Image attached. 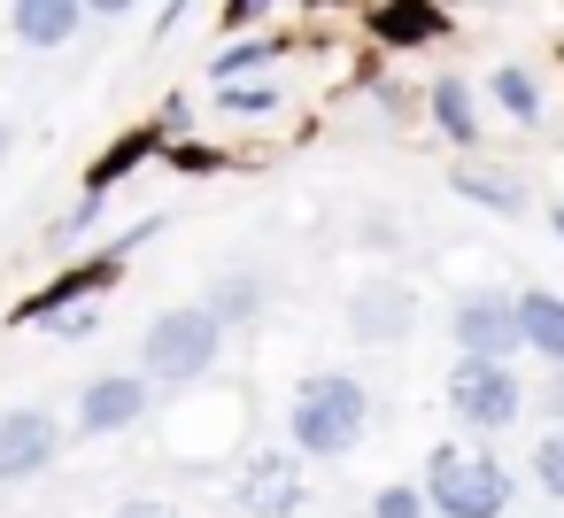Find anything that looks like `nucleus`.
Returning <instances> with one entry per match:
<instances>
[{
  "label": "nucleus",
  "instance_id": "nucleus-24",
  "mask_svg": "<svg viewBox=\"0 0 564 518\" xmlns=\"http://www.w3.org/2000/svg\"><path fill=\"white\" fill-rule=\"evenodd\" d=\"M94 225H101V194H78V202H70V217H55V233H47V240L63 248V240H78V233H94Z\"/></svg>",
  "mask_w": 564,
  "mask_h": 518
},
{
  "label": "nucleus",
  "instance_id": "nucleus-16",
  "mask_svg": "<svg viewBox=\"0 0 564 518\" xmlns=\"http://www.w3.org/2000/svg\"><path fill=\"white\" fill-rule=\"evenodd\" d=\"M294 40L279 32V40H263V32H240V40H225L217 55H209V86H232V78H263L279 55H286Z\"/></svg>",
  "mask_w": 564,
  "mask_h": 518
},
{
  "label": "nucleus",
  "instance_id": "nucleus-21",
  "mask_svg": "<svg viewBox=\"0 0 564 518\" xmlns=\"http://www.w3.org/2000/svg\"><path fill=\"white\" fill-rule=\"evenodd\" d=\"M364 518H433V495H425V479H387L364 503Z\"/></svg>",
  "mask_w": 564,
  "mask_h": 518
},
{
  "label": "nucleus",
  "instance_id": "nucleus-28",
  "mask_svg": "<svg viewBox=\"0 0 564 518\" xmlns=\"http://www.w3.org/2000/svg\"><path fill=\"white\" fill-rule=\"evenodd\" d=\"M117 518H178V510H171L163 495H124V503H117Z\"/></svg>",
  "mask_w": 564,
  "mask_h": 518
},
{
  "label": "nucleus",
  "instance_id": "nucleus-14",
  "mask_svg": "<svg viewBox=\"0 0 564 518\" xmlns=\"http://www.w3.org/2000/svg\"><path fill=\"white\" fill-rule=\"evenodd\" d=\"M448 32V17L433 9V0H379L371 9V40L379 47H433Z\"/></svg>",
  "mask_w": 564,
  "mask_h": 518
},
{
  "label": "nucleus",
  "instance_id": "nucleus-7",
  "mask_svg": "<svg viewBox=\"0 0 564 518\" xmlns=\"http://www.w3.org/2000/svg\"><path fill=\"white\" fill-rule=\"evenodd\" d=\"M148 410H155V379H148V371H101V379L78 387L70 425H78L86 441H109V433H132Z\"/></svg>",
  "mask_w": 564,
  "mask_h": 518
},
{
  "label": "nucleus",
  "instance_id": "nucleus-30",
  "mask_svg": "<svg viewBox=\"0 0 564 518\" xmlns=\"http://www.w3.org/2000/svg\"><path fill=\"white\" fill-rule=\"evenodd\" d=\"M549 233H556V248H564V202H556V209H549Z\"/></svg>",
  "mask_w": 564,
  "mask_h": 518
},
{
  "label": "nucleus",
  "instance_id": "nucleus-2",
  "mask_svg": "<svg viewBox=\"0 0 564 518\" xmlns=\"http://www.w3.org/2000/svg\"><path fill=\"white\" fill-rule=\"evenodd\" d=\"M425 495H433V518H510V464L487 449V441H441L425 456Z\"/></svg>",
  "mask_w": 564,
  "mask_h": 518
},
{
  "label": "nucleus",
  "instance_id": "nucleus-6",
  "mask_svg": "<svg viewBox=\"0 0 564 518\" xmlns=\"http://www.w3.org/2000/svg\"><path fill=\"white\" fill-rule=\"evenodd\" d=\"M63 441H70V425H63L55 410L9 402V410H0V487H32V479H47V472L63 464Z\"/></svg>",
  "mask_w": 564,
  "mask_h": 518
},
{
  "label": "nucleus",
  "instance_id": "nucleus-23",
  "mask_svg": "<svg viewBox=\"0 0 564 518\" xmlns=\"http://www.w3.org/2000/svg\"><path fill=\"white\" fill-rule=\"evenodd\" d=\"M101 333V302H78V310H63V317H47V341H94Z\"/></svg>",
  "mask_w": 564,
  "mask_h": 518
},
{
  "label": "nucleus",
  "instance_id": "nucleus-29",
  "mask_svg": "<svg viewBox=\"0 0 564 518\" xmlns=\"http://www.w3.org/2000/svg\"><path fill=\"white\" fill-rule=\"evenodd\" d=\"M94 17H124V9H140V0H86Z\"/></svg>",
  "mask_w": 564,
  "mask_h": 518
},
{
  "label": "nucleus",
  "instance_id": "nucleus-12",
  "mask_svg": "<svg viewBox=\"0 0 564 518\" xmlns=\"http://www.w3.org/2000/svg\"><path fill=\"white\" fill-rule=\"evenodd\" d=\"M425 117H433V132L448 140V148H479V94L464 86V78H433L425 86Z\"/></svg>",
  "mask_w": 564,
  "mask_h": 518
},
{
  "label": "nucleus",
  "instance_id": "nucleus-9",
  "mask_svg": "<svg viewBox=\"0 0 564 518\" xmlns=\"http://www.w3.org/2000/svg\"><path fill=\"white\" fill-rule=\"evenodd\" d=\"M302 449H256L248 464H240V479H232V510L240 518H294L302 510V464H294Z\"/></svg>",
  "mask_w": 564,
  "mask_h": 518
},
{
  "label": "nucleus",
  "instance_id": "nucleus-8",
  "mask_svg": "<svg viewBox=\"0 0 564 518\" xmlns=\"http://www.w3.org/2000/svg\"><path fill=\"white\" fill-rule=\"evenodd\" d=\"M124 263H132V248H124V240H117V248H101V256H86V263H70L55 287L24 294L9 325H47V317H63V310H78V302H101V294L124 279Z\"/></svg>",
  "mask_w": 564,
  "mask_h": 518
},
{
  "label": "nucleus",
  "instance_id": "nucleus-4",
  "mask_svg": "<svg viewBox=\"0 0 564 518\" xmlns=\"http://www.w3.org/2000/svg\"><path fill=\"white\" fill-rule=\"evenodd\" d=\"M441 395H448V418L471 441H495V433H510L533 410V387L518 379V364H495V356H456L448 379H441Z\"/></svg>",
  "mask_w": 564,
  "mask_h": 518
},
{
  "label": "nucleus",
  "instance_id": "nucleus-5",
  "mask_svg": "<svg viewBox=\"0 0 564 518\" xmlns=\"http://www.w3.org/2000/svg\"><path fill=\"white\" fill-rule=\"evenodd\" d=\"M448 341H456V356L518 364V356H525L518 294H502V287H464V294H456V310H448Z\"/></svg>",
  "mask_w": 564,
  "mask_h": 518
},
{
  "label": "nucleus",
  "instance_id": "nucleus-19",
  "mask_svg": "<svg viewBox=\"0 0 564 518\" xmlns=\"http://www.w3.org/2000/svg\"><path fill=\"white\" fill-rule=\"evenodd\" d=\"M163 148H171V140H163L155 125L124 132V140H117V148H109V155H101V163L86 171V186H78V194H109V186H124V179H132V171H140L148 155H163Z\"/></svg>",
  "mask_w": 564,
  "mask_h": 518
},
{
  "label": "nucleus",
  "instance_id": "nucleus-20",
  "mask_svg": "<svg viewBox=\"0 0 564 518\" xmlns=\"http://www.w3.org/2000/svg\"><path fill=\"white\" fill-rule=\"evenodd\" d=\"M279 101H286L279 78H232V86H217V117H271Z\"/></svg>",
  "mask_w": 564,
  "mask_h": 518
},
{
  "label": "nucleus",
  "instance_id": "nucleus-13",
  "mask_svg": "<svg viewBox=\"0 0 564 518\" xmlns=\"http://www.w3.org/2000/svg\"><path fill=\"white\" fill-rule=\"evenodd\" d=\"M448 194H464V202H479L487 217H525V186L510 179V171H495V163H448Z\"/></svg>",
  "mask_w": 564,
  "mask_h": 518
},
{
  "label": "nucleus",
  "instance_id": "nucleus-11",
  "mask_svg": "<svg viewBox=\"0 0 564 518\" xmlns=\"http://www.w3.org/2000/svg\"><path fill=\"white\" fill-rule=\"evenodd\" d=\"M86 17H94L86 0H9V32H17L24 55H55V47H70Z\"/></svg>",
  "mask_w": 564,
  "mask_h": 518
},
{
  "label": "nucleus",
  "instance_id": "nucleus-26",
  "mask_svg": "<svg viewBox=\"0 0 564 518\" xmlns=\"http://www.w3.org/2000/svg\"><path fill=\"white\" fill-rule=\"evenodd\" d=\"M533 410H541L549 425H564V371H541V387H533Z\"/></svg>",
  "mask_w": 564,
  "mask_h": 518
},
{
  "label": "nucleus",
  "instance_id": "nucleus-22",
  "mask_svg": "<svg viewBox=\"0 0 564 518\" xmlns=\"http://www.w3.org/2000/svg\"><path fill=\"white\" fill-rule=\"evenodd\" d=\"M525 472H533V487H541L549 503H564V425H549V433L533 441V456H525Z\"/></svg>",
  "mask_w": 564,
  "mask_h": 518
},
{
  "label": "nucleus",
  "instance_id": "nucleus-10",
  "mask_svg": "<svg viewBox=\"0 0 564 518\" xmlns=\"http://www.w3.org/2000/svg\"><path fill=\"white\" fill-rule=\"evenodd\" d=\"M410 325H417V294L402 279H364L356 287V302H348V333L356 341L394 348V341H410Z\"/></svg>",
  "mask_w": 564,
  "mask_h": 518
},
{
  "label": "nucleus",
  "instance_id": "nucleus-15",
  "mask_svg": "<svg viewBox=\"0 0 564 518\" xmlns=\"http://www.w3.org/2000/svg\"><path fill=\"white\" fill-rule=\"evenodd\" d=\"M518 325H525V348H533L549 371H564V294L518 287Z\"/></svg>",
  "mask_w": 564,
  "mask_h": 518
},
{
  "label": "nucleus",
  "instance_id": "nucleus-27",
  "mask_svg": "<svg viewBox=\"0 0 564 518\" xmlns=\"http://www.w3.org/2000/svg\"><path fill=\"white\" fill-rule=\"evenodd\" d=\"M271 9V0H225V32L240 40V32H256V17Z\"/></svg>",
  "mask_w": 564,
  "mask_h": 518
},
{
  "label": "nucleus",
  "instance_id": "nucleus-3",
  "mask_svg": "<svg viewBox=\"0 0 564 518\" xmlns=\"http://www.w3.org/2000/svg\"><path fill=\"white\" fill-rule=\"evenodd\" d=\"M217 356H225V325L209 317V302H171L140 333V371L155 387H194L217 371Z\"/></svg>",
  "mask_w": 564,
  "mask_h": 518
},
{
  "label": "nucleus",
  "instance_id": "nucleus-18",
  "mask_svg": "<svg viewBox=\"0 0 564 518\" xmlns=\"http://www.w3.org/2000/svg\"><path fill=\"white\" fill-rule=\"evenodd\" d=\"M202 302H209V317H217L225 333H240V325L263 317V279H256V271H217V279L202 287Z\"/></svg>",
  "mask_w": 564,
  "mask_h": 518
},
{
  "label": "nucleus",
  "instance_id": "nucleus-1",
  "mask_svg": "<svg viewBox=\"0 0 564 518\" xmlns=\"http://www.w3.org/2000/svg\"><path fill=\"white\" fill-rule=\"evenodd\" d=\"M371 433V387L356 371H310L286 395V449H302L310 464L356 456V441Z\"/></svg>",
  "mask_w": 564,
  "mask_h": 518
},
{
  "label": "nucleus",
  "instance_id": "nucleus-17",
  "mask_svg": "<svg viewBox=\"0 0 564 518\" xmlns=\"http://www.w3.org/2000/svg\"><path fill=\"white\" fill-rule=\"evenodd\" d=\"M487 101H495L510 125H525V132L549 117V101H541V78H533L525 63H495V71H487Z\"/></svg>",
  "mask_w": 564,
  "mask_h": 518
},
{
  "label": "nucleus",
  "instance_id": "nucleus-31",
  "mask_svg": "<svg viewBox=\"0 0 564 518\" xmlns=\"http://www.w3.org/2000/svg\"><path fill=\"white\" fill-rule=\"evenodd\" d=\"M9 140H17V132H9V117H0V163H9Z\"/></svg>",
  "mask_w": 564,
  "mask_h": 518
},
{
  "label": "nucleus",
  "instance_id": "nucleus-25",
  "mask_svg": "<svg viewBox=\"0 0 564 518\" xmlns=\"http://www.w3.org/2000/svg\"><path fill=\"white\" fill-rule=\"evenodd\" d=\"M186 125H194V101H186V94H171V101L155 109V132H163V140H186Z\"/></svg>",
  "mask_w": 564,
  "mask_h": 518
}]
</instances>
